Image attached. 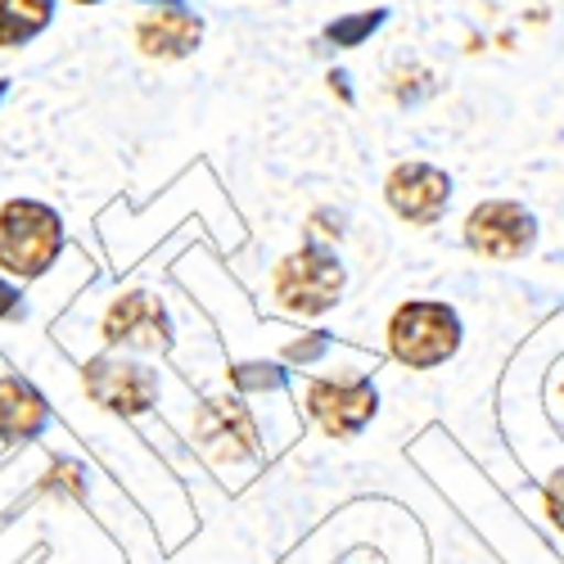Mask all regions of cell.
I'll return each mask as SVG.
<instances>
[{
    "label": "cell",
    "mask_w": 564,
    "mask_h": 564,
    "mask_svg": "<svg viewBox=\"0 0 564 564\" xmlns=\"http://www.w3.org/2000/svg\"><path fill=\"white\" fill-rule=\"evenodd\" d=\"M68 245V230L59 208L45 199L14 195L0 204V275H10L14 285L23 280H41L45 271H55L59 253Z\"/></svg>",
    "instance_id": "cell-1"
},
{
    "label": "cell",
    "mask_w": 564,
    "mask_h": 564,
    "mask_svg": "<svg viewBox=\"0 0 564 564\" xmlns=\"http://www.w3.org/2000/svg\"><path fill=\"white\" fill-rule=\"evenodd\" d=\"M344 290H348L344 258L330 245L312 240V235L271 267V307H280L285 316H303L307 321V316L335 312Z\"/></svg>",
    "instance_id": "cell-2"
},
{
    "label": "cell",
    "mask_w": 564,
    "mask_h": 564,
    "mask_svg": "<svg viewBox=\"0 0 564 564\" xmlns=\"http://www.w3.org/2000/svg\"><path fill=\"white\" fill-rule=\"evenodd\" d=\"M465 344L460 312L443 299H406L384 321V348L406 370H438Z\"/></svg>",
    "instance_id": "cell-3"
},
{
    "label": "cell",
    "mask_w": 564,
    "mask_h": 564,
    "mask_svg": "<svg viewBox=\"0 0 564 564\" xmlns=\"http://www.w3.org/2000/svg\"><path fill=\"white\" fill-rule=\"evenodd\" d=\"M77 380H82V398L96 411L113 415V420H140V415H150L163 398V375L150 361L127 357V352L86 357Z\"/></svg>",
    "instance_id": "cell-4"
},
{
    "label": "cell",
    "mask_w": 564,
    "mask_h": 564,
    "mask_svg": "<svg viewBox=\"0 0 564 564\" xmlns=\"http://www.w3.org/2000/svg\"><path fill=\"white\" fill-rule=\"evenodd\" d=\"M303 411L307 420L335 443H348L370 430L380 415V389L375 375H312L303 384Z\"/></svg>",
    "instance_id": "cell-5"
},
{
    "label": "cell",
    "mask_w": 564,
    "mask_h": 564,
    "mask_svg": "<svg viewBox=\"0 0 564 564\" xmlns=\"http://www.w3.org/2000/svg\"><path fill=\"white\" fill-rule=\"evenodd\" d=\"M191 438L208 456V465H217V469H235V465H249L262 456V425L240 393L204 398L195 406Z\"/></svg>",
    "instance_id": "cell-6"
},
{
    "label": "cell",
    "mask_w": 564,
    "mask_h": 564,
    "mask_svg": "<svg viewBox=\"0 0 564 564\" xmlns=\"http://www.w3.org/2000/svg\"><path fill=\"white\" fill-rule=\"evenodd\" d=\"M100 339L105 352H159L167 357L176 348V321L167 303L150 290H122L105 316H100Z\"/></svg>",
    "instance_id": "cell-7"
},
{
    "label": "cell",
    "mask_w": 564,
    "mask_h": 564,
    "mask_svg": "<svg viewBox=\"0 0 564 564\" xmlns=\"http://www.w3.org/2000/svg\"><path fill=\"white\" fill-rule=\"evenodd\" d=\"M538 217L533 208H524L520 199H484L465 213L460 240L465 249L484 258V262H520L538 249Z\"/></svg>",
    "instance_id": "cell-8"
},
{
    "label": "cell",
    "mask_w": 564,
    "mask_h": 564,
    "mask_svg": "<svg viewBox=\"0 0 564 564\" xmlns=\"http://www.w3.org/2000/svg\"><path fill=\"white\" fill-rule=\"evenodd\" d=\"M452 176L438 167V163H425V159H402L389 167L384 176V204L398 221L406 226H420V230H430L447 217L452 208Z\"/></svg>",
    "instance_id": "cell-9"
},
{
    "label": "cell",
    "mask_w": 564,
    "mask_h": 564,
    "mask_svg": "<svg viewBox=\"0 0 564 564\" xmlns=\"http://www.w3.org/2000/svg\"><path fill=\"white\" fill-rule=\"evenodd\" d=\"M131 41L154 64H181L204 45V19L191 6H159L135 19Z\"/></svg>",
    "instance_id": "cell-10"
},
{
    "label": "cell",
    "mask_w": 564,
    "mask_h": 564,
    "mask_svg": "<svg viewBox=\"0 0 564 564\" xmlns=\"http://www.w3.org/2000/svg\"><path fill=\"white\" fill-rule=\"evenodd\" d=\"M55 420V406L23 375H0V447L36 443Z\"/></svg>",
    "instance_id": "cell-11"
},
{
    "label": "cell",
    "mask_w": 564,
    "mask_h": 564,
    "mask_svg": "<svg viewBox=\"0 0 564 564\" xmlns=\"http://www.w3.org/2000/svg\"><path fill=\"white\" fill-rule=\"evenodd\" d=\"M55 0H0V51H23L55 23Z\"/></svg>",
    "instance_id": "cell-12"
},
{
    "label": "cell",
    "mask_w": 564,
    "mask_h": 564,
    "mask_svg": "<svg viewBox=\"0 0 564 564\" xmlns=\"http://www.w3.org/2000/svg\"><path fill=\"white\" fill-rule=\"evenodd\" d=\"M226 384L249 398V393H285L290 389V370L285 361H235L226 366Z\"/></svg>",
    "instance_id": "cell-13"
},
{
    "label": "cell",
    "mask_w": 564,
    "mask_h": 564,
    "mask_svg": "<svg viewBox=\"0 0 564 564\" xmlns=\"http://www.w3.org/2000/svg\"><path fill=\"white\" fill-rule=\"evenodd\" d=\"M389 23V10H357V14H339L335 23H325V45L335 51H357L375 32Z\"/></svg>",
    "instance_id": "cell-14"
},
{
    "label": "cell",
    "mask_w": 564,
    "mask_h": 564,
    "mask_svg": "<svg viewBox=\"0 0 564 564\" xmlns=\"http://www.w3.org/2000/svg\"><path fill=\"white\" fill-rule=\"evenodd\" d=\"M86 479H90V475H86V465H82V460L59 456V460H51V469L41 475V492L86 506V501H90V484H86Z\"/></svg>",
    "instance_id": "cell-15"
},
{
    "label": "cell",
    "mask_w": 564,
    "mask_h": 564,
    "mask_svg": "<svg viewBox=\"0 0 564 564\" xmlns=\"http://www.w3.org/2000/svg\"><path fill=\"white\" fill-rule=\"evenodd\" d=\"M325 352H335V335L330 330H312V335H303V339H294V344H285V366H316Z\"/></svg>",
    "instance_id": "cell-16"
},
{
    "label": "cell",
    "mask_w": 564,
    "mask_h": 564,
    "mask_svg": "<svg viewBox=\"0 0 564 564\" xmlns=\"http://www.w3.org/2000/svg\"><path fill=\"white\" fill-rule=\"evenodd\" d=\"M542 510H546V520L564 533V465L555 469V475L546 479V488H542Z\"/></svg>",
    "instance_id": "cell-17"
},
{
    "label": "cell",
    "mask_w": 564,
    "mask_h": 564,
    "mask_svg": "<svg viewBox=\"0 0 564 564\" xmlns=\"http://www.w3.org/2000/svg\"><path fill=\"white\" fill-rule=\"evenodd\" d=\"M23 316V290L10 275H0V321H19Z\"/></svg>",
    "instance_id": "cell-18"
},
{
    "label": "cell",
    "mask_w": 564,
    "mask_h": 564,
    "mask_svg": "<svg viewBox=\"0 0 564 564\" xmlns=\"http://www.w3.org/2000/svg\"><path fill=\"white\" fill-rule=\"evenodd\" d=\"M348 82H352V77H348V73H339V68H335V73H330V90H335V96H339V100H344V105H352V86H348Z\"/></svg>",
    "instance_id": "cell-19"
},
{
    "label": "cell",
    "mask_w": 564,
    "mask_h": 564,
    "mask_svg": "<svg viewBox=\"0 0 564 564\" xmlns=\"http://www.w3.org/2000/svg\"><path fill=\"white\" fill-rule=\"evenodd\" d=\"M140 6H150V10H159V6H185V0H140Z\"/></svg>",
    "instance_id": "cell-20"
},
{
    "label": "cell",
    "mask_w": 564,
    "mask_h": 564,
    "mask_svg": "<svg viewBox=\"0 0 564 564\" xmlns=\"http://www.w3.org/2000/svg\"><path fill=\"white\" fill-rule=\"evenodd\" d=\"M6 96H10V77H0V105H6Z\"/></svg>",
    "instance_id": "cell-21"
},
{
    "label": "cell",
    "mask_w": 564,
    "mask_h": 564,
    "mask_svg": "<svg viewBox=\"0 0 564 564\" xmlns=\"http://www.w3.org/2000/svg\"><path fill=\"white\" fill-rule=\"evenodd\" d=\"M73 6H86L90 10V6H105V0H73Z\"/></svg>",
    "instance_id": "cell-22"
},
{
    "label": "cell",
    "mask_w": 564,
    "mask_h": 564,
    "mask_svg": "<svg viewBox=\"0 0 564 564\" xmlns=\"http://www.w3.org/2000/svg\"><path fill=\"white\" fill-rule=\"evenodd\" d=\"M560 406H564V380H560Z\"/></svg>",
    "instance_id": "cell-23"
}]
</instances>
